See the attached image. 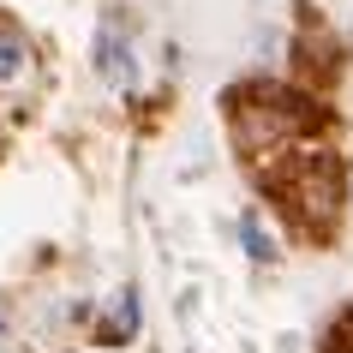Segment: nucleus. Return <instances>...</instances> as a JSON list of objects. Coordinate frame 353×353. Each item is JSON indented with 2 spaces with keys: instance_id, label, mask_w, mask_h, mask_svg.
Returning a JSON list of instances; mask_svg holds the SVG:
<instances>
[{
  "instance_id": "f257e3e1",
  "label": "nucleus",
  "mask_w": 353,
  "mask_h": 353,
  "mask_svg": "<svg viewBox=\"0 0 353 353\" xmlns=\"http://www.w3.org/2000/svg\"><path fill=\"white\" fill-rule=\"evenodd\" d=\"M19 72H24V48H19V42H0V84L19 78Z\"/></svg>"
}]
</instances>
